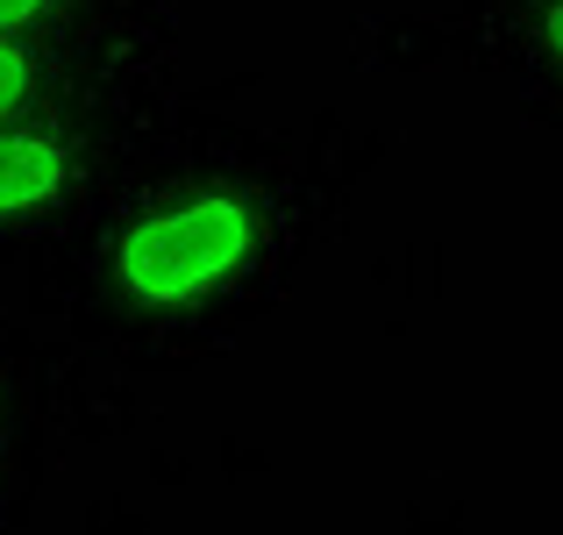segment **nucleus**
Returning <instances> with one entry per match:
<instances>
[{
    "instance_id": "nucleus-1",
    "label": "nucleus",
    "mask_w": 563,
    "mask_h": 535,
    "mask_svg": "<svg viewBox=\"0 0 563 535\" xmlns=\"http://www.w3.org/2000/svg\"><path fill=\"white\" fill-rule=\"evenodd\" d=\"M250 243H257L250 207L229 193H200V200H179L165 215L136 221L114 250V272L136 301H200L221 279L243 272Z\"/></svg>"
},
{
    "instance_id": "nucleus-2",
    "label": "nucleus",
    "mask_w": 563,
    "mask_h": 535,
    "mask_svg": "<svg viewBox=\"0 0 563 535\" xmlns=\"http://www.w3.org/2000/svg\"><path fill=\"white\" fill-rule=\"evenodd\" d=\"M65 186V151L29 129H0V215H29Z\"/></svg>"
},
{
    "instance_id": "nucleus-3",
    "label": "nucleus",
    "mask_w": 563,
    "mask_h": 535,
    "mask_svg": "<svg viewBox=\"0 0 563 535\" xmlns=\"http://www.w3.org/2000/svg\"><path fill=\"white\" fill-rule=\"evenodd\" d=\"M29 86H36V72H29V57L14 51L8 36H0V129H8L14 114L29 108Z\"/></svg>"
},
{
    "instance_id": "nucleus-4",
    "label": "nucleus",
    "mask_w": 563,
    "mask_h": 535,
    "mask_svg": "<svg viewBox=\"0 0 563 535\" xmlns=\"http://www.w3.org/2000/svg\"><path fill=\"white\" fill-rule=\"evenodd\" d=\"M43 8H51V0H0V36H14L22 22H36Z\"/></svg>"
},
{
    "instance_id": "nucleus-5",
    "label": "nucleus",
    "mask_w": 563,
    "mask_h": 535,
    "mask_svg": "<svg viewBox=\"0 0 563 535\" xmlns=\"http://www.w3.org/2000/svg\"><path fill=\"white\" fill-rule=\"evenodd\" d=\"M542 43H550V57L563 65V0H550V8H542Z\"/></svg>"
}]
</instances>
